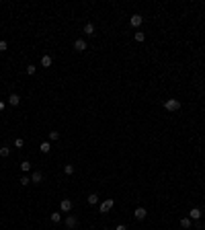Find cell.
<instances>
[{"instance_id":"277c9868","label":"cell","mask_w":205,"mask_h":230,"mask_svg":"<svg viewBox=\"0 0 205 230\" xmlns=\"http://www.w3.org/2000/svg\"><path fill=\"white\" fill-rule=\"evenodd\" d=\"M133 216H136V220H146L148 212H146V208H136V212H133Z\"/></svg>"},{"instance_id":"2e32d148","label":"cell","mask_w":205,"mask_h":230,"mask_svg":"<svg viewBox=\"0 0 205 230\" xmlns=\"http://www.w3.org/2000/svg\"><path fill=\"white\" fill-rule=\"evenodd\" d=\"M88 203H90V206H97V203H98V195H97V193H90V195H88Z\"/></svg>"},{"instance_id":"9c48e42d","label":"cell","mask_w":205,"mask_h":230,"mask_svg":"<svg viewBox=\"0 0 205 230\" xmlns=\"http://www.w3.org/2000/svg\"><path fill=\"white\" fill-rule=\"evenodd\" d=\"M41 181H43V175H41L39 171H35L33 175H31V183H35V185H39Z\"/></svg>"},{"instance_id":"52a82bcc","label":"cell","mask_w":205,"mask_h":230,"mask_svg":"<svg viewBox=\"0 0 205 230\" xmlns=\"http://www.w3.org/2000/svg\"><path fill=\"white\" fill-rule=\"evenodd\" d=\"M8 103L12 105V107H19L21 105V97L17 93H10V97H8Z\"/></svg>"},{"instance_id":"5bb4252c","label":"cell","mask_w":205,"mask_h":230,"mask_svg":"<svg viewBox=\"0 0 205 230\" xmlns=\"http://www.w3.org/2000/svg\"><path fill=\"white\" fill-rule=\"evenodd\" d=\"M181 226H183V228H191V226H193V220L185 216V218H181Z\"/></svg>"},{"instance_id":"8992f818","label":"cell","mask_w":205,"mask_h":230,"mask_svg":"<svg viewBox=\"0 0 205 230\" xmlns=\"http://www.w3.org/2000/svg\"><path fill=\"white\" fill-rule=\"evenodd\" d=\"M72 206H74L72 199H62V201H60V210H62V212H70Z\"/></svg>"},{"instance_id":"cb8c5ba5","label":"cell","mask_w":205,"mask_h":230,"mask_svg":"<svg viewBox=\"0 0 205 230\" xmlns=\"http://www.w3.org/2000/svg\"><path fill=\"white\" fill-rule=\"evenodd\" d=\"M23 144H25L23 138H17V140H15V146H17V148H23Z\"/></svg>"},{"instance_id":"7a4b0ae2","label":"cell","mask_w":205,"mask_h":230,"mask_svg":"<svg viewBox=\"0 0 205 230\" xmlns=\"http://www.w3.org/2000/svg\"><path fill=\"white\" fill-rule=\"evenodd\" d=\"M64 224H66V228H68V230H76V228H78V218L72 216V214H68V218L64 220Z\"/></svg>"},{"instance_id":"484cf974","label":"cell","mask_w":205,"mask_h":230,"mask_svg":"<svg viewBox=\"0 0 205 230\" xmlns=\"http://www.w3.org/2000/svg\"><path fill=\"white\" fill-rule=\"evenodd\" d=\"M115 230H127V226L125 224H117V228H115Z\"/></svg>"},{"instance_id":"d4e9b609","label":"cell","mask_w":205,"mask_h":230,"mask_svg":"<svg viewBox=\"0 0 205 230\" xmlns=\"http://www.w3.org/2000/svg\"><path fill=\"white\" fill-rule=\"evenodd\" d=\"M6 49H8V43H6V41H0V51H6Z\"/></svg>"},{"instance_id":"4316f807","label":"cell","mask_w":205,"mask_h":230,"mask_svg":"<svg viewBox=\"0 0 205 230\" xmlns=\"http://www.w3.org/2000/svg\"><path fill=\"white\" fill-rule=\"evenodd\" d=\"M0 109H4V103H0Z\"/></svg>"},{"instance_id":"4fadbf2b","label":"cell","mask_w":205,"mask_h":230,"mask_svg":"<svg viewBox=\"0 0 205 230\" xmlns=\"http://www.w3.org/2000/svg\"><path fill=\"white\" fill-rule=\"evenodd\" d=\"M49 220L54 222V224H60V222H62V214H60V212H54V214L49 216Z\"/></svg>"},{"instance_id":"30bf717a","label":"cell","mask_w":205,"mask_h":230,"mask_svg":"<svg viewBox=\"0 0 205 230\" xmlns=\"http://www.w3.org/2000/svg\"><path fill=\"white\" fill-rule=\"evenodd\" d=\"M189 218H191V220H199V218H201V210H199V208H191Z\"/></svg>"},{"instance_id":"e0dca14e","label":"cell","mask_w":205,"mask_h":230,"mask_svg":"<svg viewBox=\"0 0 205 230\" xmlns=\"http://www.w3.org/2000/svg\"><path fill=\"white\" fill-rule=\"evenodd\" d=\"M21 171H25V173L31 171V162L29 160H23V162H21Z\"/></svg>"},{"instance_id":"9a60e30c","label":"cell","mask_w":205,"mask_h":230,"mask_svg":"<svg viewBox=\"0 0 205 230\" xmlns=\"http://www.w3.org/2000/svg\"><path fill=\"white\" fill-rule=\"evenodd\" d=\"M39 150H41V152H43V154H47V152H49V150H51V144H49V142H41V146H39Z\"/></svg>"},{"instance_id":"ac0fdd59","label":"cell","mask_w":205,"mask_h":230,"mask_svg":"<svg viewBox=\"0 0 205 230\" xmlns=\"http://www.w3.org/2000/svg\"><path fill=\"white\" fill-rule=\"evenodd\" d=\"M144 39H146V35H144L142 31H136V41H137V43H142Z\"/></svg>"},{"instance_id":"5b68a950","label":"cell","mask_w":205,"mask_h":230,"mask_svg":"<svg viewBox=\"0 0 205 230\" xmlns=\"http://www.w3.org/2000/svg\"><path fill=\"white\" fill-rule=\"evenodd\" d=\"M74 49H76V51H80V54H82V51H86V41H84V39H76V41H74Z\"/></svg>"},{"instance_id":"8fae6325","label":"cell","mask_w":205,"mask_h":230,"mask_svg":"<svg viewBox=\"0 0 205 230\" xmlns=\"http://www.w3.org/2000/svg\"><path fill=\"white\" fill-rule=\"evenodd\" d=\"M84 33H86L88 37H93V35H94V25L93 23H86V25H84Z\"/></svg>"},{"instance_id":"44dd1931","label":"cell","mask_w":205,"mask_h":230,"mask_svg":"<svg viewBox=\"0 0 205 230\" xmlns=\"http://www.w3.org/2000/svg\"><path fill=\"white\" fill-rule=\"evenodd\" d=\"M64 173H66V175H72V173H74V164H66V167H64Z\"/></svg>"},{"instance_id":"7402d4cb","label":"cell","mask_w":205,"mask_h":230,"mask_svg":"<svg viewBox=\"0 0 205 230\" xmlns=\"http://www.w3.org/2000/svg\"><path fill=\"white\" fill-rule=\"evenodd\" d=\"M35 70H37V68H35V64H29V66H27V74H29V76H33Z\"/></svg>"},{"instance_id":"ba28073f","label":"cell","mask_w":205,"mask_h":230,"mask_svg":"<svg viewBox=\"0 0 205 230\" xmlns=\"http://www.w3.org/2000/svg\"><path fill=\"white\" fill-rule=\"evenodd\" d=\"M129 23H131V27H140V25L144 23V19H142V15H133L131 19H129Z\"/></svg>"},{"instance_id":"ffe728a7","label":"cell","mask_w":205,"mask_h":230,"mask_svg":"<svg viewBox=\"0 0 205 230\" xmlns=\"http://www.w3.org/2000/svg\"><path fill=\"white\" fill-rule=\"evenodd\" d=\"M49 142H55V140H58V138H60V132H49Z\"/></svg>"},{"instance_id":"83f0119b","label":"cell","mask_w":205,"mask_h":230,"mask_svg":"<svg viewBox=\"0 0 205 230\" xmlns=\"http://www.w3.org/2000/svg\"><path fill=\"white\" fill-rule=\"evenodd\" d=\"M102 230H109V228H102Z\"/></svg>"},{"instance_id":"603a6c76","label":"cell","mask_w":205,"mask_h":230,"mask_svg":"<svg viewBox=\"0 0 205 230\" xmlns=\"http://www.w3.org/2000/svg\"><path fill=\"white\" fill-rule=\"evenodd\" d=\"M29 183H31V177H21V185H29Z\"/></svg>"},{"instance_id":"d6986e66","label":"cell","mask_w":205,"mask_h":230,"mask_svg":"<svg viewBox=\"0 0 205 230\" xmlns=\"http://www.w3.org/2000/svg\"><path fill=\"white\" fill-rule=\"evenodd\" d=\"M8 154H10V148H6V146H2V148H0V156H2V158H6Z\"/></svg>"},{"instance_id":"6da1fadb","label":"cell","mask_w":205,"mask_h":230,"mask_svg":"<svg viewBox=\"0 0 205 230\" xmlns=\"http://www.w3.org/2000/svg\"><path fill=\"white\" fill-rule=\"evenodd\" d=\"M164 109L166 111H179V109H181V101H179V99H166Z\"/></svg>"},{"instance_id":"7c38bea8","label":"cell","mask_w":205,"mask_h":230,"mask_svg":"<svg viewBox=\"0 0 205 230\" xmlns=\"http://www.w3.org/2000/svg\"><path fill=\"white\" fill-rule=\"evenodd\" d=\"M51 64H54V60H51V56H43V58H41V66H43V68H49Z\"/></svg>"},{"instance_id":"3957f363","label":"cell","mask_w":205,"mask_h":230,"mask_svg":"<svg viewBox=\"0 0 205 230\" xmlns=\"http://www.w3.org/2000/svg\"><path fill=\"white\" fill-rule=\"evenodd\" d=\"M113 206H115V201H113V199H105V201L101 203V214H107V212H111Z\"/></svg>"}]
</instances>
